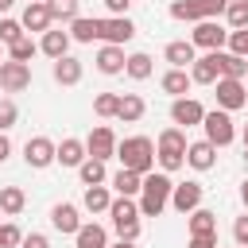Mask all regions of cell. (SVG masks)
<instances>
[{"mask_svg":"<svg viewBox=\"0 0 248 248\" xmlns=\"http://www.w3.org/2000/svg\"><path fill=\"white\" fill-rule=\"evenodd\" d=\"M186 128H178V124H170V128H163L159 132V140H155V163H159V170H167V174H174V170H182L186 167Z\"/></svg>","mask_w":248,"mask_h":248,"instance_id":"6da1fadb","label":"cell"},{"mask_svg":"<svg viewBox=\"0 0 248 248\" xmlns=\"http://www.w3.org/2000/svg\"><path fill=\"white\" fill-rule=\"evenodd\" d=\"M170 190H174V178L167 170H151L143 174V190H140V217H159L167 205H170Z\"/></svg>","mask_w":248,"mask_h":248,"instance_id":"7a4b0ae2","label":"cell"},{"mask_svg":"<svg viewBox=\"0 0 248 248\" xmlns=\"http://www.w3.org/2000/svg\"><path fill=\"white\" fill-rule=\"evenodd\" d=\"M116 159H120V167H128V170L151 174V170H155V140H147V136H124V140L116 143Z\"/></svg>","mask_w":248,"mask_h":248,"instance_id":"3957f363","label":"cell"},{"mask_svg":"<svg viewBox=\"0 0 248 248\" xmlns=\"http://www.w3.org/2000/svg\"><path fill=\"white\" fill-rule=\"evenodd\" d=\"M229 0H174L170 4V19L178 23H198V19H217L225 16Z\"/></svg>","mask_w":248,"mask_h":248,"instance_id":"277c9868","label":"cell"},{"mask_svg":"<svg viewBox=\"0 0 248 248\" xmlns=\"http://www.w3.org/2000/svg\"><path fill=\"white\" fill-rule=\"evenodd\" d=\"M213 97H217V108L236 112V108L248 105V85H244V78H217L213 81Z\"/></svg>","mask_w":248,"mask_h":248,"instance_id":"5b68a950","label":"cell"},{"mask_svg":"<svg viewBox=\"0 0 248 248\" xmlns=\"http://www.w3.org/2000/svg\"><path fill=\"white\" fill-rule=\"evenodd\" d=\"M202 128H205V140L209 143H217V147H229L232 140H236V124H232V112H225V108H205V120H202Z\"/></svg>","mask_w":248,"mask_h":248,"instance_id":"8992f818","label":"cell"},{"mask_svg":"<svg viewBox=\"0 0 248 248\" xmlns=\"http://www.w3.org/2000/svg\"><path fill=\"white\" fill-rule=\"evenodd\" d=\"M190 43H194L198 50H225V43H229V27L217 23V19H198L194 31H190Z\"/></svg>","mask_w":248,"mask_h":248,"instance_id":"52a82bcc","label":"cell"},{"mask_svg":"<svg viewBox=\"0 0 248 248\" xmlns=\"http://www.w3.org/2000/svg\"><path fill=\"white\" fill-rule=\"evenodd\" d=\"M54 155H58V143H54L50 136H31V140L23 143V163H27L31 170H46V167L54 163Z\"/></svg>","mask_w":248,"mask_h":248,"instance_id":"ba28073f","label":"cell"},{"mask_svg":"<svg viewBox=\"0 0 248 248\" xmlns=\"http://www.w3.org/2000/svg\"><path fill=\"white\" fill-rule=\"evenodd\" d=\"M0 89H4V93H23V89H31V62L4 58V62H0Z\"/></svg>","mask_w":248,"mask_h":248,"instance_id":"9c48e42d","label":"cell"},{"mask_svg":"<svg viewBox=\"0 0 248 248\" xmlns=\"http://www.w3.org/2000/svg\"><path fill=\"white\" fill-rule=\"evenodd\" d=\"M202 198H205V186H202V182H194V178L174 182V190H170V209H178V213L186 217V213H194V209L202 205Z\"/></svg>","mask_w":248,"mask_h":248,"instance_id":"30bf717a","label":"cell"},{"mask_svg":"<svg viewBox=\"0 0 248 248\" xmlns=\"http://www.w3.org/2000/svg\"><path fill=\"white\" fill-rule=\"evenodd\" d=\"M202 120H205V105H202L198 97H174V101H170V124L194 128V124H202Z\"/></svg>","mask_w":248,"mask_h":248,"instance_id":"8fae6325","label":"cell"},{"mask_svg":"<svg viewBox=\"0 0 248 248\" xmlns=\"http://www.w3.org/2000/svg\"><path fill=\"white\" fill-rule=\"evenodd\" d=\"M116 143H120V140H116V132H112L108 124H97V128L85 136V151H89L93 159H105V163L116 155Z\"/></svg>","mask_w":248,"mask_h":248,"instance_id":"7c38bea8","label":"cell"},{"mask_svg":"<svg viewBox=\"0 0 248 248\" xmlns=\"http://www.w3.org/2000/svg\"><path fill=\"white\" fill-rule=\"evenodd\" d=\"M132 39H136V23H132L128 16H105V19H101V43L124 46V43H132Z\"/></svg>","mask_w":248,"mask_h":248,"instance_id":"4fadbf2b","label":"cell"},{"mask_svg":"<svg viewBox=\"0 0 248 248\" xmlns=\"http://www.w3.org/2000/svg\"><path fill=\"white\" fill-rule=\"evenodd\" d=\"M19 23H23V31H27V35H43V31H50V27H54L50 4H39V0H31V4L23 8V16H19Z\"/></svg>","mask_w":248,"mask_h":248,"instance_id":"5bb4252c","label":"cell"},{"mask_svg":"<svg viewBox=\"0 0 248 248\" xmlns=\"http://www.w3.org/2000/svg\"><path fill=\"white\" fill-rule=\"evenodd\" d=\"M50 225L58 229V232H66V236H74L85 221H81V209L74 205V202H54L50 205Z\"/></svg>","mask_w":248,"mask_h":248,"instance_id":"9a60e30c","label":"cell"},{"mask_svg":"<svg viewBox=\"0 0 248 248\" xmlns=\"http://www.w3.org/2000/svg\"><path fill=\"white\" fill-rule=\"evenodd\" d=\"M97 74H105V78H116V74H124V62H128V54H124V46H116V43H101V50H97Z\"/></svg>","mask_w":248,"mask_h":248,"instance_id":"2e32d148","label":"cell"},{"mask_svg":"<svg viewBox=\"0 0 248 248\" xmlns=\"http://www.w3.org/2000/svg\"><path fill=\"white\" fill-rule=\"evenodd\" d=\"M81 74H85V66H81V58H74V54H62V58L50 62V78H54L58 85H78Z\"/></svg>","mask_w":248,"mask_h":248,"instance_id":"e0dca14e","label":"cell"},{"mask_svg":"<svg viewBox=\"0 0 248 248\" xmlns=\"http://www.w3.org/2000/svg\"><path fill=\"white\" fill-rule=\"evenodd\" d=\"M186 167H194V170H213V167H217V143L194 140V143L186 147Z\"/></svg>","mask_w":248,"mask_h":248,"instance_id":"ac0fdd59","label":"cell"},{"mask_svg":"<svg viewBox=\"0 0 248 248\" xmlns=\"http://www.w3.org/2000/svg\"><path fill=\"white\" fill-rule=\"evenodd\" d=\"M163 58H167L174 70H190V66H194V58H198V46H194L190 39H174V43H167V46H163Z\"/></svg>","mask_w":248,"mask_h":248,"instance_id":"d6986e66","label":"cell"},{"mask_svg":"<svg viewBox=\"0 0 248 248\" xmlns=\"http://www.w3.org/2000/svg\"><path fill=\"white\" fill-rule=\"evenodd\" d=\"M190 78H194V85H213V81L221 78L217 50H205V54H198V58H194V66H190Z\"/></svg>","mask_w":248,"mask_h":248,"instance_id":"ffe728a7","label":"cell"},{"mask_svg":"<svg viewBox=\"0 0 248 248\" xmlns=\"http://www.w3.org/2000/svg\"><path fill=\"white\" fill-rule=\"evenodd\" d=\"M85 159H89V151H85V140H78V136H66V140L58 143V155H54V163H58V167H74V170H78Z\"/></svg>","mask_w":248,"mask_h":248,"instance_id":"44dd1931","label":"cell"},{"mask_svg":"<svg viewBox=\"0 0 248 248\" xmlns=\"http://www.w3.org/2000/svg\"><path fill=\"white\" fill-rule=\"evenodd\" d=\"M70 31H58V27H50V31H43V39H39V54H46L50 62L54 58H62V54H70Z\"/></svg>","mask_w":248,"mask_h":248,"instance_id":"7402d4cb","label":"cell"},{"mask_svg":"<svg viewBox=\"0 0 248 248\" xmlns=\"http://www.w3.org/2000/svg\"><path fill=\"white\" fill-rule=\"evenodd\" d=\"M108 186H112V194L140 198V190H143V174H140V170H128V167H120L116 174H108Z\"/></svg>","mask_w":248,"mask_h":248,"instance_id":"603a6c76","label":"cell"},{"mask_svg":"<svg viewBox=\"0 0 248 248\" xmlns=\"http://www.w3.org/2000/svg\"><path fill=\"white\" fill-rule=\"evenodd\" d=\"M112 186L108 182H101V186H85V194H81V209L85 213H108V205H112Z\"/></svg>","mask_w":248,"mask_h":248,"instance_id":"cb8c5ba5","label":"cell"},{"mask_svg":"<svg viewBox=\"0 0 248 248\" xmlns=\"http://www.w3.org/2000/svg\"><path fill=\"white\" fill-rule=\"evenodd\" d=\"M190 85H194L190 70H174V66H170V70L159 78V89H163L170 101H174V97H186V93H190Z\"/></svg>","mask_w":248,"mask_h":248,"instance_id":"d4e9b609","label":"cell"},{"mask_svg":"<svg viewBox=\"0 0 248 248\" xmlns=\"http://www.w3.org/2000/svg\"><path fill=\"white\" fill-rule=\"evenodd\" d=\"M186 229H190V236H213L217 232V213L198 205L194 213H186Z\"/></svg>","mask_w":248,"mask_h":248,"instance_id":"484cf974","label":"cell"},{"mask_svg":"<svg viewBox=\"0 0 248 248\" xmlns=\"http://www.w3.org/2000/svg\"><path fill=\"white\" fill-rule=\"evenodd\" d=\"M74 248H108V229L97 225V221L81 225V229L74 232Z\"/></svg>","mask_w":248,"mask_h":248,"instance_id":"4316f807","label":"cell"},{"mask_svg":"<svg viewBox=\"0 0 248 248\" xmlns=\"http://www.w3.org/2000/svg\"><path fill=\"white\" fill-rule=\"evenodd\" d=\"M70 27V39L74 43H97L101 39V19L97 16H78L74 23H66Z\"/></svg>","mask_w":248,"mask_h":248,"instance_id":"83f0119b","label":"cell"},{"mask_svg":"<svg viewBox=\"0 0 248 248\" xmlns=\"http://www.w3.org/2000/svg\"><path fill=\"white\" fill-rule=\"evenodd\" d=\"M143 112H147V101H143L140 93H124V97H120V108H116V120H124V124H140Z\"/></svg>","mask_w":248,"mask_h":248,"instance_id":"f1b7e54d","label":"cell"},{"mask_svg":"<svg viewBox=\"0 0 248 248\" xmlns=\"http://www.w3.org/2000/svg\"><path fill=\"white\" fill-rule=\"evenodd\" d=\"M23 209H27L23 186H0V213H4V217H19Z\"/></svg>","mask_w":248,"mask_h":248,"instance_id":"f546056e","label":"cell"},{"mask_svg":"<svg viewBox=\"0 0 248 248\" xmlns=\"http://www.w3.org/2000/svg\"><path fill=\"white\" fill-rule=\"evenodd\" d=\"M108 217H112V225L140 221V202H136V198H124V194H116V198H112V205H108Z\"/></svg>","mask_w":248,"mask_h":248,"instance_id":"4dcf8cb0","label":"cell"},{"mask_svg":"<svg viewBox=\"0 0 248 248\" xmlns=\"http://www.w3.org/2000/svg\"><path fill=\"white\" fill-rule=\"evenodd\" d=\"M151 54L147 50H136V54H128V62H124V74L132 78V81H147L151 78Z\"/></svg>","mask_w":248,"mask_h":248,"instance_id":"1f68e13d","label":"cell"},{"mask_svg":"<svg viewBox=\"0 0 248 248\" xmlns=\"http://www.w3.org/2000/svg\"><path fill=\"white\" fill-rule=\"evenodd\" d=\"M78 178H81V186H101V182H108V170H105V159H85L81 167H78Z\"/></svg>","mask_w":248,"mask_h":248,"instance_id":"d6a6232c","label":"cell"},{"mask_svg":"<svg viewBox=\"0 0 248 248\" xmlns=\"http://www.w3.org/2000/svg\"><path fill=\"white\" fill-rule=\"evenodd\" d=\"M217 66H221V78H244V74H248L244 58L232 54V50H217Z\"/></svg>","mask_w":248,"mask_h":248,"instance_id":"836d02e7","label":"cell"},{"mask_svg":"<svg viewBox=\"0 0 248 248\" xmlns=\"http://www.w3.org/2000/svg\"><path fill=\"white\" fill-rule=\"evenodd\" d=\"M35 54H39V43H35L31 35H19V39L8 46V58H16V62H31Z\"/></svg>","mask_w":248,"mask_h":248,"instance_id":"e575fe53","label":"cell"},{"mask_svg":"<svg viewBox=\"0 0 248 248\" xmlns=\"http://www.w3.org/2000/svg\"><path fill=\"white\" fill-rule=\"evenodd\" d=\"M116 108H120V93H97L93 97V112L101 120H116Z\"/></svg>","mask_w":248,"mask_h":248,"instance_id":"d590c367","label":"cell"},{"mask_svg":"<svg viewBox=\"0 0 248 248\" xmlns=\"http://www.w3.org/2000/svg\"><path fill=\"white\" fill-rule=\"evenodd\" d=\"M46 4H50V16L62 23H74L81 16V0H46Z\"/></svg>","mask_w":248,"mask_h":248,"instance_id":"8d00e7d4","label":"cell"},{"mask_svg":"<svg viewBox=\"0 0 248 248\" xmlns=\"http://www.w3.org/2000/svg\"><path fill=\"white\" fill-rule=\"evenodd\" d=\"M225 27H229V31L248 27V4H244V0H229V8H225Z\"/></svg>","mask_w":248,"mask_h":248,"instance_id":"74e56055","label":"cell"},{"mask_svg":"<svg viewBox=\"0 0 248 248\" xmlns=\"http://www.w3.org/2000/svg\"><path fill=\"white\" fill-rule=\"evenodd\" d=\"M19 35H27V31H23V23H19V19H12V16H0V43H4V46H12Z\"/></svg>","mask_w":248,"mask_h":248,"instance_id":"f35d334b","label":"cell"},{"mask_svg":"<svg viewBox=\"0 0 248 248\" xmlns=\"http://www.w3.org/2000/svg\"><path fill=\"white\" fill-rule=\"evenodd\" d=\"M23 244V229L16 221H4L0 225V248H19Z\"/></svg>","mask_w":248,"mask_h":248,"instance_id":"ab89813d","label":"cell"},{"mask_svg":"<svg viewBox=\"0 0 248 248\" xmlns=\"http://www.w3.org/2000/svg\"><path fill=\"white\" fill-rule=\"evenodd\" d=\"M225 50H232V54L248 58V27H236V31H229V43H225Z\"/></svg>","mask_w":248,"mask_h":248,"instance_id":"60d3db41","label":"cell"},{"mask_svg":"<svg viewBox=\"0 0 248 248\" xmlns=\"http://www.w3.org/2000/svg\"><path fill=\"white\" fill-rule=\"evenodd\" d=\"M16 120H19V108H16V101H12V97H0V132L16 128Z\"/></svg>","mask_w":248,"mask_h":248,"instance_id":"b9f144b4","label":"cell"},{"mask_svg":"<svg viewBox=\"0 0 248 248\" xmlns=\"http://www.w3.org/2000/svg\"><path fill=\"white\" fill-rule=\"evenodd\" d=\"M232 240H236L240 248H248V209H244V213L232 221Z\"/></svg>","mask_w":248,"mask_h":248,"instance_id":"7bdbcfd3","label":"cell"},{"mask_svg":"<svg viewBox=\"0 0 248 248\" xmlns=\"http://www.w3.org/2000/svg\"><path fill=\"white\" fill-rule=\"evenodd\" d=\"M112 232L120 240H140V221H124V225H112Z\"/></svg>","mask_w":248,"mask_h":248,"instance_id":"ee69618b","label":"cell"},{"mask_svg":"<svg viewBox=\"0 0 248 248\" xmlns=\"http://www.w3.org/2000/svg\"><path fill=\"white\" fill-rule=\"evenodd\" d=\"M19 248H50V240H46V232H23Z\"/></svg>","mask_w":248,"mask_h":248,"instance_id":"f6af8a7d","label":"cell"},{"mask_svg":"<svg viewBox=\"0 0 248 248\" xmlns=\"http://www.w3.org/2000/svg\"><path fill=\"white\" fill-rule=\"evenodd\" d=\"M105 8H108V16H128L132 0H105Z\"/></svg>","mask_w":248,"mask_h":248,"instance_id":"bcb514c9","label":"cell"},{"mask_svg":"<svg viewBox=\"0 0 248 248\" xmlns=\"http://www.w3.org/2000/svg\"><path fill=\"white\" fill-rule=\"evenodd\" d=\"M190 248H217V232L213 236H190Z\"/></svg>","mask_w":248,"mask_h":248,"instance_id":"7dc6e473","label":"cell"},{"mask_svg":"<svg viewBox=\"0 0 248 248\" xmlns=\"http://www.w3.org/2000/svg\"><path fill=\"white\" fill-rule=\"evenodd\" d=\"M12 159V140H8V132H0V163H8Z\"/></svg>","mask_w":248,"mask_h":248,"instance_id":"c3c4849f","label":"cell"},{"mask_svg":"<svg viewBox=\"0 0 248 248\" xmlns=\"http://www.w3.org/2000/svg\"><path fill=\"white\" fill-rule=\"evenodd\" d=\"M240 205H244V209H248V178H244V182H240Z\"/></svg>","mask_w":248,"mask_h":248,"instance_id":"681fc988","label":"cell"},{"mask_svg":"<svg viewBox=\"0 0 248 248\" xmlns=\"http://www.w3.org/2000/svg\"><path fill=\"white\" fill-rule=\"evenodd\" d=\"M108 248H136V240H120L116 236V244H108Z\"/></svg>","mask_w":248,"mask_h":248,"instance_id":"f907efd6","label":"cell"},{"mask_svg":"<svg viewBox=\"0 0 248 248\" xmlns=\"http://www.w3.org/2000/svg\"><path fill=\"white\" fill-rule=\"evenodd\" d=\"M12 4H16V0H0V16H8V12H12Z\"/></svg>","mask_w":248,"mask_h":248,"instance_id":"816d5d0a","label":"cell"},{"mask_svg":"<svg viewBox=\"0 0 248 248\" xmlns=\"http://www.w3.org/2000/svg\"><path fill=\"white\" fill-rule=\"evenodd\" d=\"M244 151H248V124H244Z\"/></svg>","mask_w":248,"mask_h":248,"instance_id":"f5cc1de1","label":"cell"},{"mask_svg":"<svg viewBox=\"0 0 248 248\" xmlns=\"http://www.w3.org/2000/svg\"><path fill=\"white\" fill-rule=\"evenodd\" d=\"M4 50H8V46H4V43H0V62H4Z\"/></svg>","mask_w":248,"mask_h":248,"instance_id":"db71d44e","label":"cell"},{"mask_svg":"<svg viewBox=\"0 0 248 248\" xmlns=\"http://www.w3.org/2000/svg\"><path fill=\"white\" fill-rule=\"evenodd\" d=\"M244 66H248V58H244ZM244 78H248V74H244Z\"/></svg>","mask_w":248,"mask_h":248,"instance_id":"11a10c76","label":"cell"},{"mask_svg":"<svg viewBox=\"0 0 248 248\" xmlns=\"http://www.w3.org/2000/svg\"><path fill=\"white\" fill-rule=\"evenodd\" d=\"M39 4H46V0H39Z\"/></svg>","mask_w":248,"mask_h":248,"instance_id":"9f6ffc18","label":"cell"},{"mask_svg":"<svg viewBox=\"0 0 248 248\" xmlns=\"http://www.w3.org/2000/svg\"><path fill=\"white\" fill-rule=\"evenodd\" d=\"M244 4H248V0H244Z\"/></svg>","mask_w":248,"mask_h":248,"instance_id":"6f0895ef","label":"cell"}]
</instances>
